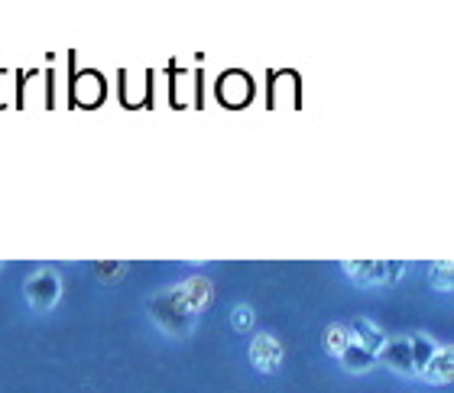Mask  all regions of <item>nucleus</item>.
Masks as SVG:
<instances>
[{
    "label": "nucleus",
    "instance_id": "f257e3e1",
    "mask_svg": "<svg viewBox=\"0 0 454 393\" xmlns=\"http://www.w3.org/2000/svg\"><path fill=\"white\" fill-rule=\"evenodd\" d=\"M146 316L153 318V326L160 328L162 335H172V338H189L199 316L189 309V303L182 299L179 293V283L176 287H166L160 293H153L146 299Z\"/></svg>",
    "mask_w": 454,
    "mask_h": 393
},
{
    "label": "nucleus",
    "instance_id": "f03ea898",
    "mask_svg": "<svg viewBox=\"0 0 454 393\" xmlns=\"http://www.w3.org/2000/svg\"><path fill=\"white\" fill-rule=\"evenodd\" d=\"M406 260H344L340 270L357 287H389L406 273Z\"/></svg>",
    "mask_w": 454,
    "mask_h": 393
},
{
    "label": "nucleus",
    "instance_id": "7ed1b4c3",
    "mask_svg": "<svg viewBox=\"0 0 454 393\" xmlns=\"http://www.w3.org/2000/svg\"><path fill=\"white\" fill-rule=\"evenodd\" d=\"M23 296H27L29 309L49 312V309H56V303L62 299V277H59L52 267H39L36 273H29V279L23 283Z\"/></svg>",
    "mask_w": 454,
    "mask_h": 393
},
{
    "label": "nucleus",
    "instance_id": "20e7f679",
    "mask_svg": "<svg viewBox=\"0 0 454 393\" xmlns=\"http://www.w3.org/2000/svg\"><path fill=\"white\" fill-rule=\"evenodd\" d=\"M250 365L260 371V374H276L283 367V345L276 335H256L250 342Z\"/></svg>",
    "mask_w": 454,
    "mask_h": 393
},
{
    "label": "nucleus",
    "instance_id": "39448f33",
    "mask_svg": "<svg viewBox=\"0 0 454 393\" xmlns=\"http://www.w3.org/2000/svg\"><path fill=\"white\" fill-rule=\"evenodd\" d=\"M383 365L399 377H416V367H412V345H409V338H387V345L380 348L377 355V365Z\"/></svg>",
    "mask_w": 454,
    "mask_h": 393
},
{
    "label": "nucleus",
    "instance_id": "423d86ee",
    "mask_svg": "<svg viewBox=\"0 0 454 393\" xmlns=\"http://www.w3.org/2000/svg\"><path fill=\"white\" fill-rule=\"evenodd\" d=\"M179 293L182 299L189 303V309L195 312V316H201L205 309L211 306V299H215V287H211L208 277H189L179 283Z\"/></svg>",
    "mask_w": 454,
    "mask_h": 393
},
{
    "label": "nucleus",
    "instance_id": "0eeeda50",
    "mask_svg": "<svg viewBox=\"0 0 454 393\" xmlns=\"http://www.w3.org/2000/svg\"><path fill=\"white\" fill-rule=\"evenodd\" d=\"M350 335H354V345H360L364 351H370V355H380V348L387 345V335H383V328L377 326V322H370V318L357 316L348 322Z\"/></svg>",
    "mask_w": 454,
    "mask_h": 393
},
{
    "label": "nucleus",
    "instance_id": "6e6552de",
    "mask_svg": "<svg viewBox=\"0 0 454 393\" xmlns=\"http://www.w3.org/2000/svg\"><path fill=\"white\" fill-rule=\"evenodd\" d=\"M422 377L428 384H454V345H438Z\"/></svg>",
    "mask_w": 454,
    "mask_h": 393
},
{
    "label": "nucleus",
    "instance_id": "1a4fd4ad",
    "mask_svg": "<svg viewBox=\"0 0 454 393\" xmlns=\"http://www.w3.org/2000/svg\"><path fill=\"white\" fill-rule=\"evenodd\" d=\"M340 367L348 371V374H367V371H373L377 367V355H370V351H364L360 345H350L344 355L338 358Z\"/></svg>",
    "mask_w": 454,
    "mask_h": 393
},
{
    "label": "nucleus",
    "instance_id": "9d476101",
    "mask_svg": "<svg viewBox=\"0 0 454 393\" xmlns=\"http://www.w3.org/2000/svg\"><path fill=\"white\" fill-rule=\"evenodd\" d=\"M322 342H325V351H328V355L340 358L350 345H354V335H350V328L344 326V322H334V326L325 328Z\"/></svg>",
    "mask_w": 454,
    "mask_h": 393
},
{
    "label": "nucleus",
    "instance_id": "9b49d317",
    "mask_svg": "<svg viewBox=\"0 0 454 393\" xmlns=\"http://www.w3.org/2000/svg\"><path fill=\"white\" fill-rule=\"evenodd\" d=\"M409 345H412V367H416V377H422V371L428 367L432 355L438 351L435 338L432 335H409Z\"/></svg>",
    "mask_w": 454,
    "mask_h": 393
},
{
    "label": "nucleus",
    "instance_id": "f8f14e48",
    "mask_svg": "<svg viewBox=\"0 0 454 393\" xmlns=\"http://www.w3.org/2000/svg\"><path fill=\"white\" fill-rule=\"evenodd\" d=\"M428 283L438 293H454V260H435L428 267Z\"/></svg>",
    "mask_w": 454,
    "mask_h": 393
},
{
    "label": "nucleus",
    "instance_id": "ddd939ff",
    "mask_svg": "<svg viewBox=\"0 0 454 393\" xmlns=\"http://www.w3.org/2000/svg\"><path fill=\"white\" fill-rule=\"evenodd\" d=\"M95 273L101 277V283H117V279L127 273V263H121V260H105V263H95Z\"/></svg>",
    "mask_w": 454,
    "mask_h": 393
},
{
    "label": "nucleus",
    "instance_id": "4468645a",
    "mask_svg": "<svg viewBox=\"0 0 454 393\" xmlns=\"http://www.w3.org/2000/svg\"><path fill=\"white\" fill-rule=\"evenodd\" d=\"M231 326H234L237 332H250V328H254V309L237 306L234 312H231Z\"/></svg>",
    "mask_w": 454,
    "mask_h": 393
},
{
    "label": "nucleus",
    "instance_id": "2eb2a0df",
    "mask_svg": "<svg viewBox=\"0 0 454 393\" xmlns=\"http://www.w3.org/2000/svg\"><path fill=\"white\" fill-rule=\"evenodd\" d=\"M0 270H4V263H0Z\"/></svg>",
    "mask_w": 454,
    "mask_h": 393
}]
</instances>
